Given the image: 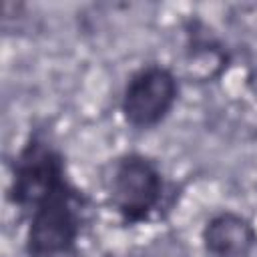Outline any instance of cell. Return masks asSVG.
Returning a JSON list of instances; mask_svg holds the SVG:
<instances>
[{
	"label": "cell",
	"instance_id": "obj_1",
	"mask_svg": "<svg viewBox=\"0 0 257 257\" xmlns=\"http://www.w3.org/2000/svg\"><path fill=\"white\" fill-rule=\"evenodd\" d=\"M84 195L70 179L36 201L28 217L24 251L28 257H70L80 241L84 223Z\"/></svg>",
	"mask_w": 257,
	"mask_h": 257
},
{
	"label": "cell",
	"instance_id": "obj_2",
	"mask_svg": "<svg viewBox=\"0 0 257 257\" xmlns=\"http://www.w3.org/2000/svg\"><path fill=\"white\" fill-rule=\"evenodd\" d=\"M106 193L120 221L137 225L147 221L161 207L165 179L153 159L141 153H126L112 163Z\"/></svg>",
	"mask_w": 257,
	"mask_h": 257
},
{
	"label": "cell",
	"instance_id": "obj_3",
	"mask_svg": "<svg viewBox=\"0 0 257 257\" xmlns=\"http://www.w3.org/2000/svg\"><path fill=\"white\" fill-rule=\"evenodd\" d=\"M68 181L62 153L52 141L36 131L30 133L12 163L8 199L14 207L26 213L36 201Z\"/></svg>",
	"mask_w": 257,
	"mask_h": 257
},
{
	"label": "cell",
	"instance_id": "obj_4",
	"mask_svg": "<svg viewBox=\"0 0 257 257\" xmlns=\"http://www.w3.org/2000/svg\"><path fill=\"white\" fill-rule=\"evenodd\" d=\"M177 98L179 82L173 70L163 64H145L124 84L120 112L131 126L153 128L169 116Z\"/></svg>",
	"mask_w": 257,
	"mask_h": 257
},
{
	"label": "cell",
	"instance_id": "obj_5",
	"mask_svg": "<svg viewBox=\"0 0 257 257\" xmlns=\"http://www.w3.org/2000/svg\"><path fill=\"white\" fill-rule=\"evenodd\" d=\"M201 241L211 257H247L257 245V231L247 217L221 211L205 223Z\"/></svg>",
	"mask_w": 257,
	"mask_h": 257
}]
</instances>
